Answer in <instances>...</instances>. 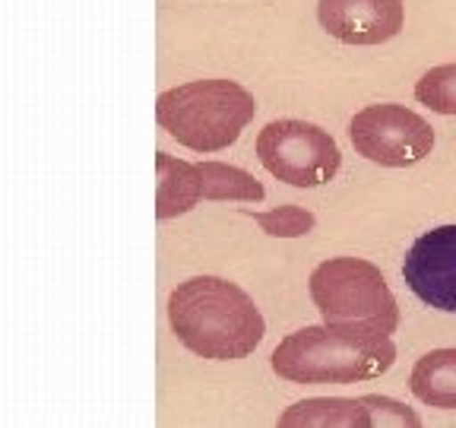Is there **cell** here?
<instances>
[{
	"mask_svg": "<svg viewBox=\"0 0 456 428\" xmlns=\"http://www.w3.org/2000/svg\"><path fill=\"white\" fill-rule=\"evenodd\" d=\"M403 276L428 308L456 314V222L415 238L403 260Z\"/></svg>",
	"mask_w": 456,
	"mask_h": 428,
	"instance_id": "obj_7",
	"label": "cell"
},
{
	"mask_svg": "<svg viewBox=\"0 0 456 428\" xmlns=\"http://www.w3.org/2000/svg\"><path fill=\"white\" fill-rule=\"evenodd\" d=\"M412 393L435 409H456V350H431L412 368Z\"/></svg>",
	"mask_w": 456,
	"mask_h": 428,
	"instance_id": "obj_11",
	"label": "cell"
},
{
	"mask_svg": "<svg viewBox=\"0 0 456 428\" xmlns=\"http://www.w3.org/2000/svg\"><path fill=\"white\" fill-rule=\"evenodd\" d=\"M317 20L346 45H384L406 22L403 0H321Z\"/></svg>",
	"mask_w": 456,
	"mask_h": 428,
	"instance_id": "obj_9",
	"label": "cell"
},
{
	"mask_svg": "<svg viewBox=\"0 0 456 428\" xmlns=\"http://www.w3.org/2000/svg\"><path fill=\"white\" fill-rule=\"evenodd\" d=\"M415 99L437 114H456V64L431 67L415 83Z\"/></svg>",
	"mask_w": 456,
	"mask_h": 428,
	"instance_id": "obj_13",
	"label": "cell"
},
{
	"mask_svg": "<svg viewBox=\"0 0 456 428\" xmlns=\"http://www.w3.org/2000/svg\"><path fill=\"white\" fill-rule=\"evenodd\" d=\"M393 362L390 336H352L327 324L295 330L273 350V371L292 384H355L380 378Z\"/></svg>",
	"mask_w": 456,
	"mask_h": 428,
	"instance_id": "obj_2",
	"label": "cell"
},
{
	"mask_svg": "<svg viewBox=\"0 0 456 428\" xmlns=\"http://www.w3.org/2000/svg\"><path fill=\"white\" fill-rule=\"evenodd\" d=\"M254 95L235 79H193L159 95L156 118L181 146L193 152H219L254 121Z\"/></svg>",
	"mask_w": 456,
	"mask_h": 428,
	"instance_id": "obj_3",
	"label": "cell"
},
{
	"mask_svg": "<svg viewBox=\"0 0 456 428\" xmlns=\"http://www.w3.org/2000/svg\"><path fill=\"white\" fill-rule=\"evenodd\" d=\"M349 136L358 156L387 169H406L435 150V128L412 108L396 102L362 108L352 118Z\"/></svg>",
	"mask_w": 456,
	"mask_h": 428,
	"instance_id": "obj_6",
	"label": "cell"
},
{
	"mask_svg": "<svg viewBox=\"0 0 456 428\" xmlns=\"http://www.w3.org/2000/svg\"><path fill=\"white\" fill-rule=\"evenodd\" d=\"M256 159L273 178L292 187H321L336 178L342 152L317 124L273 121L256 136Z\"/></svg>",
	"mask_w": 456,
	"mask_h": 428,
	"instance_id": "obj_5",
	"label": "cell"
},
{
	"mask_svg": "<svg viewBox=\"0 0 456 428\" xmlns=\"http://www.w3.org/2000/svg\"><path fill=\"white\" fill-rule=\"evenodd\" d=\"M279 425L295 428V425H311V428H370V425H421V419L406 407V403H396L390 397H378V393H368V397L358 399H301L295 407H289L279 416Z\"/></svg>",
	"mask_w": 456,
	"mask_h": 428,
	"instance_id": "obj_8",
	"label": "cell"
},
{
	"mask_svg": "<svg viewBox=\"0 0 456 428\" xmlns=\"http://www.w3.org/2000/svg\"><path fill=\"white\" fill-rule=\"evenodd\" d=\"M168 324L187 350L216 362L250 356L266 333L254 299L219 276H193L181 283L168 295Z\"/></svg>",
	"mask_w": 456,
	"mask_h": 428,
	"instance_id": "obj_1",
	"label": "cell"
},
{
	"mask_svg": "<svg viewBox=\"0 0 456 428\" xmlns=\"http://www.w3.org/2000/svg\"><path fill=\"white\" fill-rule=\"evenodd\" d=\"M203 193H200V175L193 162L156 152V216L175 219L181 213H191Z\"/></svg>",
	"mask_w": 456,
	"mask_h": 428,
	"instance_id": "obj_10",
	"label": "cell"
},
{
	"mask_svg": "<svg viewBox=\"0 0 456 428\" xmlns=\"http://www.w3.org/2000/svg\"><path fill=\"white\" fill-rule=\"evenodd\" d=\"M311 299L323 324L352 336H390L399 305L380 267L362 257H330L311 273Z\"/></svg>",
	"mask_w": 456,
	"mask_h": 428,
	"instance_id": "obj_4",
	"label": "cell"
},
{
	"mask_svg": "<svg viewBox=\"0 0 456 428\" xmlns=\"http://www.w3.org/2000/svg\"><path fill=\"white\" fill-rule=\"evenodd\" d=\"M254 222L273 238H301V235H307V232H314V226H317L314 213L295 207V203L276 207V210H270V213H254Z\"/></svg>",
	"mask_w": 456,
	"mask_h": 428,
	"instance_id": "obj_14",
	"label": "cell"
},
{
	"mask_svg": "<svg viewBox=\"0 0 456 428\" xmlns=\"http://www.w3.org/2000/svg\"><path fill=\"white\" fill-rule=\"evenodd\" d=\"M197 175L203 200H250V203H260L266 197L264 185L244 169H235V165L197 162Z\"/></svg>",
	"mask_w": 456,
	"mask_h": 428,
	"instance_id": "obj_12",
	"label": "cell"
}]
</instances>
